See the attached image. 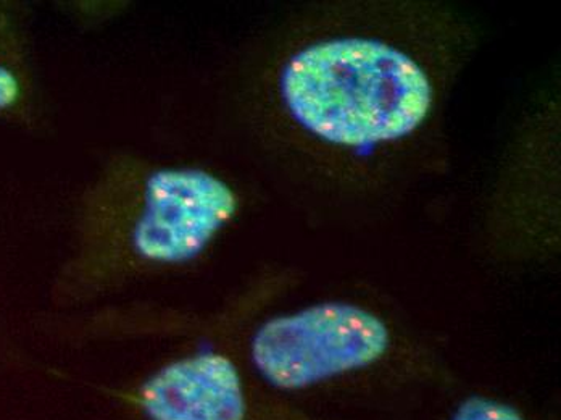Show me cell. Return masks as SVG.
Listing matches in <instances>:
<instances>
[{
	"label": "cell",
	"mask_w": 561,
	"mask_h": 420,
	"mask_svg": "<svg viewBox=\"0 0 561 420\" xmlns=\"http://www.w3.org/2000/svg\"><path fill=\"white\" fill-rule=\"evenodd\" d=\"M20 84L15 75L0 67V109L9 107L19 99Z\"/></svg>",
	"instance_id": "8992f818"
},
{
	"label": "cell",
	"mask_w": 561,
	"mask_h": 420,
	"mask_svg": "<svg viewBox=\"0 0 561 420\" xmlns=\"http://www.w3.org/2000/svg\"><path fill=\"white\" fill-rule=\"evenodd\" d=\"M446 420H534L528 408L495 393H470L451 408Z\"/></svg>",
	"instance_id": "5b68a950"
},
{
	"label": "cell",
	"mask_w": 561,
	"mask_h": 420,
	"mask_svg": "<svg viewBox=\"0 0 561 420\" xmlns=\"http://www.w3.org/2000/svg\"><path fill=\"white\" fill-rule=\"evenodd\" d=\"M238 211V193L220 177L197 169L162 170L147 181L135 249L160 264L193 261Z\"/></svg>",
	"instance_id": "3957f363"
},
{
	"label": "cell",
	"mask_w": 561,
	"mask_h": 420,
	"mask_svg": "<svg viewBox=\"0 0 561 420\" xmlns=\"http://www.w3.org/2000/svg\"><path fill=\"white\" fill-rule=\"evenodd\" d=\"M314 20L276 75L280 111L331 197L391 196L436 157L473 31L426 2L331 3Z\"/></svg>",
	"instance_id": "6da1fadb"
},
{
	"label": "cell",
	"mask_w": 561,
	"mask_h": 420,
	"mask_svg": "<svg viewBox=\"0 0 561 420\" xmlns=\"http://www.w3.org/2000/svg\"><path fill=\"white\" fill-rule=\"evenodd\" d=\"M150 420H259L236 362L202 353L173 362L140 390Z\"/></svg>",
	"instance_id": "277c9868"
},
{
	"label": "cell",
	"mask_w": 561,
	"mask_h": 420,
	"mask_svg": "<svg viewBox=\"0 0 561 420\" xmlns=\"http://www.w3.org/2000/svg\"><path fill=\"white\" fill-rule=\"evenodd\" d=\"M249 356L262 381L283 393L402 388L437 377L430 351L396 317L348 296L260 323Z\"/></svg>",
	"instance_id": "7a4b0ae2"
}]
</instances>
